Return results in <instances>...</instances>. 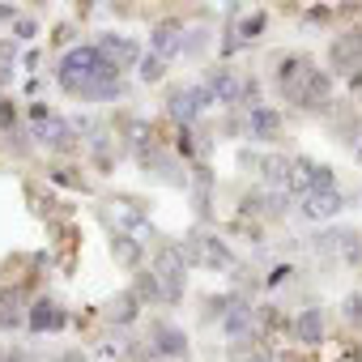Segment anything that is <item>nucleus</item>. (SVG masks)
I'll list each match as a JSON object with an SVG mask.
<instances>
[{
    "mask_svg": "<svg viewBox=\"0 0 362 362\" xmlns=\"http://www.w3.org/2000/svg\"><path fill=\"white\" fill-rule=\"evenodd\" d=\"M358 158H362V141H358Z\"/></svg>",
    "mask_w": 362,
    "mask_h": 362,
    "instance_id": "27",
    "label": "nucleus"
},
{
    "mask_svg": "<svg viewBox=\"0 0 362 362\" xmlns=\"http://www.w3.org/2000/svg\"><path fill=\"white\" fill-rule=\"evenodd\" d=\"M26 119H30V132L43 141V145H52V149H69L73 145V128H69V119L64 115H56L47 103H30L26 107Z\"/></svg>",
    "mask_w": 362,
    "mask_h": 362,
    "instance_id": "2",
    "label": "nucleus"
},
{
    "mask_svg": "<svg viewBox=\"0 0 362 362\" xmlns=\"http://www.w3.org/2000/svg\"><path fill=\"white\" fill-rule=\"evenodd\" d=\"M345 43H349V52H354V56H358V64H362V26H358V30H349V35H345Z\"/></svg>",
    "mask_w": 362,
    "mask_h": 362,
    "instance_id": "23",
    "label": "nucleus"
},
{
    "mask_svg": "<svg viewBox=\"0 0 362 362\" xmlns=\"http://www.w3.org/2000/svg\"><path fill=\"white\" fill-rule=\"evenodd\" d=\"M209 103H214V98H209L205 86H179V90L170 94V115H175L179 124H192Z\"/></svg>",
    "mask_w": 362,
    "mask_h": 362,
    "instance_id": "3",
    "label": "nucleus"
},
{
    "mask_svg": "<svg viewBox=\"0 0 362 362\" xmlns=\"http://www.w3.org/2000/svg\"><path fill=\"white\" fill-rule=\"evenodd\" d=\"M247 128H252L260 141H277V136H281V115H277L273 107L252 103V111H247Z\"/></svg>",
    "mask_w": 362,
    "mask_h": 362,
    "instance_id": "10",
    "label": "nucleus"
},
{
    "mask_svg": "<svg viewBox=\"0 0 362 362\" xmlns=\"http://www.w3.org/2000/svg\"><path fill=\"white\" fill-rule=\"evenodd\" d=\"M294 341H303V345H320L324 341V311L320 307H303L298 315H294Z\"/></svg>",
    "mask_w": 362,
    "mask_h": 362,
    "instance_id": "7",
    "label": "nucleus"
},
{
    "mask_svg": "<svg viewBox=\"0 0 362 362\" xmlns=\"http://www.w3.org/2000/svg\"><path fill=\"white\" fill-rule=\"evenodd\" d=\"M337 209H341L337 188H332V192H303V214H311V218H332Z\"/></svg>",
    "mask_w": 362,
    "mask_h": 362,
    "instance_id": "14",
    "label": "nucleus"
},
{
    "mask_svg": "<svg viewBox=\"0 0 362 362\" xmlns=\"http://www.w3.org/2000/svg\"><path fill=\"white\" fill-rule=\"evenodd\" d=\"M18 39H5V43H0V73H9L13 69V56H18Z\"/></svg>",
    "mask_w": 362,
    "mask_h": 362,
    "instance_id": "21",
    "label": "nucleus"
},
{
    "mask_svg": "<svg viewBox=\"0 0 362 362\" xmlns=\"http://www.w3.org/2000/svg\"><path fill=\"white\" fill-rule=\"evenodd\" d=\"M26 324H30V332H56V328L69 324V315H64L52 298H39V303L26 307Z\"/></svg>",
    "mask_w": 362,
    "mask_h": 362,
    "instance_id": "6",
    "label": "nucleus"
},
{
    "mask_svg": "<svg viewBox=\"0 0 362 362\" xmlns=\"http://www.w3.org/2000/svg\"><path fill=\"white\" fill-rule=\"evenodd\" d=\"M205 90H209L214 103H243V86H239V77H235L230 69H218Z\"/></svg>",
    "mask_w": 362,
    "mask_h": 362,
    "instance_id": "11",
    "label": "nucleus"
},
{
    "mask_svg": "<svg viewBox=\"0 0 362 362\" xmlns=\"http://www.w3.org/2000/svg\"><path fill=\"white\" fill-rule=\"evenodd\" d=\"M0 128L13 132V136L22 132V128H18V103H13V98H0Z\"/></svg>",
    "mask_w": 362,
    "mask_h": 362,
    "instance_id": "17",
    "label": "nucleus"
},
{
    "mask_svg": "<svg viewBox=\"0 0 362 362\" xmlns=\"http://www.w3.org/2000/svg\"><path fill=\"white\" fill-rule=\"evenodd\" d=\"M22 18V9H13V5H0V22H18Z\"/></svg>",
    "mask_w": 362,
    "mask_h": 362,
    "instance_id": "24",
    "label": "nucleus"
},
{
    "mask_svg": "<svg viewBox=\"0 0 362 362\" xmlns=\"http://www.w3.org/2000/svg\"><path fill=\"white\" fill-rule=\"evenodd\" d=\"M298 170H303V188H307V192H332V188H337V179H332V170H328L324 162L298 158Z\"/></svg>",
    "mask_w": 362,
    "mask_h": 362,
    "instance_id": "12",
    "label": "nucleus"
},
{
    "mask_svg": "<svg viewBox=\"0 0 362 362\" xmlns=\"http://www.w3.org/2000/svg\"><path fill=\"white\" fill-rule=\"evenodd\" d=\"M307 73H311V60H307V56H286L281 69H277V86H281V94L294 98V90L307 81Z\"/></svg>",
    "mask_w": 362,
    "mask_h": 362,
    "instance_id": "8",
    "label": "nucleus"
},
{
    "mask_svg": "<svg viewBox=\"0 0 362 362\" xmlns=\"http://www.w3.org/2000/svg\"><path fill=\"white\" fill-rule=\"evenodd\" d=\"M328 94H332V77H328L324 69H311V73H307V81L294 90V103H298V107H307V111H315V107H324V103H328Z\"/></svg>",
    "mask_w": 362,
    "mask_h": 362,
    "instance_id": "5",
    "label": "nucleus"
},
{
    "mask_svg": "<svg viewBox=\"0 0 362 362\" xmlns=\"http://www.w3.org/2000/svg\"><path fill=\"white\" fill-rule=\"evenodd\" d=\"M56 81L60 90L86 98L94 86H107V81H119V69L98 52V43H77L60 56V69H56Z\"/></svg>",
    "mask_w": 362,
    "mask_h": 362,
    "instance_id": "1",
    "label": "nucleus"
},
{
    "mask_svg": "<svg viewBox=\"0 0 362 362\" xmlns=\"http://www.w3.org/2000/svg\"><path fill=\"white\" fill-rule=\"evenodd\" d=\"M149 47H153V56H175L179 47H184V35H179V22H162L158 30H153V39H149Z\"/></svg>",
    "mask_w": 362,
    "mask_h": 362,
    "instance_id": "13",
    "label": "nucleus"
},
{
    "mask_svg": "<svg viewBox=\"0 0 362 362\" xmlns=\"http://www.w3.org/2000/svg\"><path fill=\"white\" fill-rule=\"evenodd\" d=\"M98 52H103L115 69H128V64L136 60V43H132L128 35H103V39H98Z\"/></svg>",
    "mask_w": 362,
    "mask_h": 362,
    "instance_id": "9",
    "label": "nucleus"
},
{
    "mask_svg": "<svg viewBox=\"0 0 362 362\" xmlns=\"http://www.w3.org/2000/svg\"><path fill=\"white\" fill-rule=\"evenodd\" d=\"M162 73H166V60H162V56H145V64H141V77H145V81H158Z\"/></svg>",
    "mask_w": 362,
    "mask_h": 362,
    "instance_id": "20",
    "label": "nucleus"
},
{
    "mask_svg": "<svg viewBox=\"0 0 362 362\" xmlns=\"http://www.w3.org/2000/svg\"><path fill=\"white\" fill-rule=\"evenodd\" d=\"M35 35H39V22H35V18H18V22H13V39H18V43H30Z\"/></svg>",
    "mask_w": 362,
    "mask_h": 362,
    "instance_id": "19",
    "label": "nucleus"
},
{
    "mask_svg": "<svg viewBox=\"0 0 362 362\" xmlns=\"http://www.w3.org/2000/svg\"><path fill=\"white\" fill-rule=\"evenodd\" d=\"M264 22H269L264 13H247V18L239 22V30H235V43H230V47H239V43H252V39H260V35H264Z\"/></svg>",
    "mask_w": 362,
    "mask_h": 362,
    "instance_id": "15",
    "label": "nucleus"
},
{
    "mask_svg": "<svg viewBox=\"0 0 362 362\" xmlns=\"http://www.w3.org/2000/svg\"><path fill=\"white\" fill-rule=\"evenodd\" d=\"M252 328V307H230V315L222 320V332L226 337H243Z\"/></svg>",
    "mask_w": 362,
    "mask_h": 362,
    "instance_id": "16",
    "label": "nucleus"
},
{
    "mask_svg": "<svg viewBox=\"0 0 362 362\" xmlns=\"http://www.w3.org/2000/svg\"><path fill=\"white\" fill-rule=\"evenodd\" d=\"M136 307H141V298H136V290H132V294H124V298L115 303L111 320H124V324H128V320H136Z\"/></svg>",
    "mask_w": 362,
    "mask_h": 362,
    "instance_id": "18",
    "label": "nucleus"
},
{
    "mask_svg": "<svg viewBox=\"0 0 362 362\" xmlns=\"http://www.w3.org/2000/svg\"><path fill=\"white\" fill-rule=\"evenodd\" d=\"M149 349H153L158 358H184V354H188V337H184V328H175V324H153Z\"/></svg>",
    "mask_w": 362,
    "mask_h": 362,
    "instance_id": "4",
    "label": "nucleus"
},
{
    "mask_svg": "<svg viewBox=\"0 0 362 362\" xmlns=\"http://www.w3.org/2000/svg\"><path fill=\"white\" fill-rule=\"evenodd\" d=\"M52 184H64V188H81V179L69 175V170H52Z\"/></svg>",
    "mask_w": 362,
    "mask_h": 362,
    "instance_id": "22",
    "label": "nucleus"
},
{
    "mask_svg": "<svg viewBox=\"0 0 362 362\" xmlns=\"http://www.w3.org/2000/svg\"><path fill=\"white\" fill-rule=\"evenodd\" d=\"M60 362H81V354H64V358H60Z\"/></svg>",
    "mask_w": 362,
    "mask_h": 362,
    "instance_id": "26",
    "label": "nucleus"
},
{
    "mask_svg": "<svg viewBox=\"0 0 362 362\" xmlns=\"http://www.w3.org/2000/svg\"><path fill=\"white\" fill-rule=\"evenodd\" d=\"M243 362H273V354H269V349H252Z\"/></svg>",
    "mask_w": 362,
    "mask_h": 362,
    "instance_id": "25",
    "label": "nucleus"
}]
</instances>
